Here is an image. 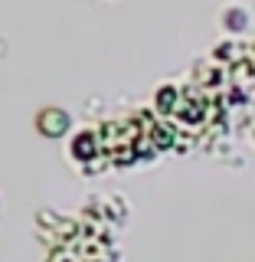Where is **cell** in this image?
Listing matches in <instances>:
<instances>
[{"label": "cell", "instance_id": "1", "mask_svg": "<svg viewBox=\"0 0 255 262\" xmlns=\"http://www.w3.org/2000/svg\"><path fill=\"white\" fill-rule=\"evenodd\" d=\"M249 10L245 7H239V4H233V7H226L223 13H219V23H223L226 30H233V33H239V30H245L249 27Z\"/></svg>", "mask_w": 255, "mask_h": 262}]
</instances>
